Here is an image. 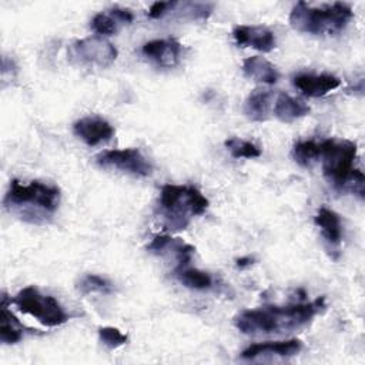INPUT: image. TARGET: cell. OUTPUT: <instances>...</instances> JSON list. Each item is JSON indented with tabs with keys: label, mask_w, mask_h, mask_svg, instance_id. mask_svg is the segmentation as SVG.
I'll return each instance as SVG.
<instances>
[{
	"label": "cell",
	"mask_w": 365,
	"mask_h": 365,
	"mask_svg": "<svg viewBox=\"0 0 365 365\" xmlns=\"http://www.w3.org/2000/svg\"><path fill=\"white\" fill-rule=\"evenodd\" d=\"M356 158V144L349 140L327 138L319 141V155L322 173L338 190H351L364 198V174L354 168Z\"/></svg>",
	"instance_id": "3957f363"
},
{
	"label": "cell",
	"mask_w": 365,
	"mask_h": 365,
	"mask_svg": "<svg viewBox=\"0 0 365 365\" xmlns=\"http://www.w3.org/2000/svg\"><path fill=\"white\" fill-rule=\"evenodd\" d=\"M0 341L3 344L11 345L23 339L24 327L20 321L7 309V295L3 294L0 307Z\"/></svg>",
	"instance_id": "d6986e66"
},
{
	"label": "cell",
	"mask_w": 365,
	"mask_h": 365,
	"mask_svg": "<svg viewBox=\"0 0 365 365\" xmlns=\"http://www.w3.org/2000/svg\"><path fill=\"white\" fill-rule=\"evenodd\" d=\"M171 4H173V1H155L148 9L147 14L150 19H163L171 9Z\"/></svg>",
	"instance_id": "484cf974"
},
{
	"label": "cell",
	"mask_w": 365,
	"mask_h": 365,
	"mask_svg": "<svg viewBox=\"0 0 365 365\" xmlns=\"http://www.w3.org/2000/svg\"><path fill=\"white\" fill-rule=\"evenodd\" d=\"M60 197V190L54 184L43 181L21 184L19 180H11L3 207L26 222L44 224L57 211Z\"/></svg>",
	"instance_id": "7a4b0ae2"
},
{
	"label": "cell",
	"mask_w": 365,
	"mask_h": 365,
	"mask_svg": "<svg viewBox=\"0 0 365 365\" xmlns=\"http://www.w3.org/2000/svg\"><path fill=\"white\" fill-rule=\"evenodd\" d=\"M147 251L160 257H171L175 264V271L188 265L195 252V248L180 238H173L170 235H157L147 245Z\"/></svg>",
	"instance_id": "9c48e42d"
},
{
	"label": "cell",
	"mask_w": 365,
	"mask_h": 365,
	"mask_svg": "<svg viewBox=\"0 0 365 365\" xmlns=\"http://www.w3.org/2000/svg\"><path fill=\"white\" fill-rule=\"evenodd\" d=\"M318 155H319V141L304 140V141L295 143L292 147V157L302 167L312 165L315 161H318Z\"/></svg>",
	"instance_id": "7402d4cb"
},
{
	"label": "cell",
	"mask_w": 365,
	"mask_h": 365,
	"mask_svg": "<svg viewBox=\"0 0 365 365\" xmlns=\"http://www.w3.org/2000/svg\"><path fill=\"white\" fill-rule=\"evenodd\" d=\"M314 221L317 227L321 230V234L329 247H338L341 244L342 222L341 217L335 211L327 207H321L315 214Z\"/></svg>",
	"instance_id": "e0dca14e"
},
{
	"label": "cell",
	"mask_w": 365,
	"mask_h": 365,
	"mask_svg": "<svg viewBox=\"0 0 365 365\" xmlns=\"http://www.w3.org/2000/svg\"><path fill=\"white\" fill-rule=\"evenodd\" d=\"M160 214L170 230H184L190 220L202 215L208 208V200L194 185L165 184L158 198Z\"/></svg>",
	"instance_id": "5b68a950"
},
{
	"label": "cell",
	"mask_w": 365,
	"mask_h": 365,
	"mask_svg": "<svg viewBox=\"0 0 365 365\" xmlns=\"http://www.w3.org/2000/svg\"><path fill=\"white\" fill-rule=\"evenodd\" d=\"M352 17V9L346 3L338 1L312 7L305 1H298L289 13V24L294 30L301 33L335 36L346 27Z\"/></svg>",
	"instance_id": "277c9868"
},
{
	"label": "cell",
	"mask_w": 365,
	"mask_h": 365,
	"mask_svg": "<svg viewBox=\"0 0 365 365\" xmlns=\"http://www.w3.org/2000/svg\"><path fill=\"white\" fill-rule=\"evenodd\" d=\"M107 11L108 13H97L91 19V29L101 37L115 34L121 24H130L134 20L133 13L127 9L113 7Z\"/></svg>",
	"instance_id": "9a60e30c"
},
{
	"label": "cell",
	"mask_w": 365,
	"mask_h": 365,
	"mask_svg": "<svg viewBox=\"0 0 365 365\" xmlns=\"http://www.w3.org/2000/svg\"><path fill=\"white\" fill-rule=\"evenodd\" d=\"M292 84L307 97H322L341 86V80L328 73L322 74H298L292 78Z\"/></svg>",
	"instance_id": "5bb4252c"
},
{
	"label": "cell",
	"mask_w": 365,
	"mask_h": 365,
	"mask_svg": "<svg viewBox=\"0 0 365 365\" xmlns=\"http://www.w3.org/2000/svg\"><path fill=\"white\" fill-rule=\"evenodd\" d=\"M252 258L251 257H242V258H238L237 259V267H240V268H244V267H248V265H251L252 264Z\"/></svg>",
	"instance_id": "4316f807"
},
{
	"label": "cell",
	"mask_w": 365,
	"mask_h": 365,
	"mask_svg": "<svg viewBox=\"0 0 365 365\" xmlns=\"http://www.w3.org/2000/svg\"><path fill=\"white\" fill-rule=\"evenodd\" d=\"M272 93L269 90L257 88L251 91L244 103V113L252 121H265L271 110Z\"/></svg>",
	"instance_id": "ffe728a7"
},
{
	"label": "cell",
	"mask_w": 365,
	"mask_h": 365,
	"mask_svg": "<svg viewBox=\"0 0 365 365\" xmlns=\"http://www.w3.org/2000/svg\"><path fill=\"white\" fill-rule=\"evenodd\" d=\"M77 289L81 294H94V292H100V294H110L113 291L111 284L96 274H86L83 275L78 282H77Z\"/></svg>",
	"instance_id": "cb8c5ba5"
},
{
	"label": "cell",
	"mask_w": 365,
	"mask_h": 365,
	"mask_svg": "<svg viewBox=\"0 0 365 365\" xmlns=\"http://www.w3.org/2000/svg\"><path fill=\"white\" fill-rule=\"evenodd\" d=\"M143 54L160 67H175L182 57V46L174 38H155L147 41L143 48Z\"/></svg>",
	"instance_id": "30bf717a"
},
{
	"label": "cell",
	"mask_w": 365,
	"mask_h": 365,
	"mask_svg": "<svg viewBox=\"0 0 365 365\" xmlns=\"http://www.w3.org/2000/svg\"><path fill=\"white\" fill-rule=\"evenodd\" d=\"M98 338L106 346H108L111 349L118 348V346L127 344V341H128V336L125 334H123L118 328H114V327L98 328Z\"/></svg>",
	"instance_id": "d4e9b609"
},
{
	"label": "cell",
	"mask_w": 365,
	"mask_h": 365,
	"mask_svg": "<svg viewBox=\"0 0 365 365\" xmlns=\"http://www.w3.org/2000/svg\"><path fill=\"white\" fill-rule=\"evenodd\" d=\"M96 163L103 168H114L135 177H147L153 167L145 155L135 147L121 150H106L96 157Z\"/></svg>",
	"instance_id": "ba28073f"
},
{
	"label": "cell",
	"mask_w": 365,
	"mask_h": 365,
	"mask_svg": "<svg viewBox=\"0 0 365 365\" xmlns=\"http://www.w3.org/2000/svg\"><path fill=\"white\" fill-rule=\"evenodd\" d=\"M324 309V297H319L311 302L264 305L255 309L241 311L234 318V325L240 332L245 335L284 334L305 327L317 314Z\"/></svg>",
	"instance_id": "6da1fadb"
},
{
	"label": "cell",
	"mask_w": 365,
	"mask_h": 365,
	"mask_svg": "<svg viewBox=\"0 0 365 365\" xmlns=\"http://www.w3.org/2000/svg\"><path fill=\"white\" fill-rule=\"evenodd\" d=\"M242 73L247 78L262 84H275L279 78L277 67L261 56H251L242 61Z\"/></svg>",
	"instance_id": "2e32d148"
},
{
	"label": "cell",
	"mask_w": 365,
	"mask_h": 365,
	"mask_svg": "<svg viewBox=\"0 0 365 365\" xmlns=\"http://www.w3.org/2000/svg\"><path fill=\"white\" fill-rule=\"evenodd\" d=\"M174 275L184 287L191 289H208L212 285V278L208 272L197 268H188V265L175 269Z\"/></svg>",
	"instance_id": "44dd1931"
},
{
	"label": "cell",
	"mask_w": 365,
	"mask_h": 365,
	"mask_svg": "<svg viewBox=\"0 0 365 365\" xmlns=\"http://www.w3.org/2000/svg\"><path fill=\"white\" fill-rule=\"evenodd\" d=\"M73 133L87 145H98L114 135L113 125L97 115H88L73 124Z\"/></svg>",
	"instance_id": "8fae6325"
},
{
	"label": "cell",
	"mask_w": 365,
	"mask_h": 365,
	"mask_svg": "<svg viewBox=\"0 0 365 365\" xmlns=\"http://www.w3.org/2000/svg\"><path fill=\"white\" fill-rule=\"evenodd\" d=\"M10 304L16 305L23 314H29L46 327H58L67 322L68 315L60 305V302L51 297L41 294L34 285H29L20 289Z\"/></svg>",
	"instance_id": "8992f818"
},
{
	"label": "cell",
	"mask_w": 365,
	"mask_h": 365,
	"mask_svg": "<svg viewBox=\"0 0 365 365\" xmlns=\"http://www.w3.org/2000/svg\"><path fill=\"white\" fill-rule=\"evenodd\" d=\"M274 115L282 123H292L309 113V107L299 98L279 93L272 106Z\"/></svg>",
	"instance_id": "ac0fdd59"
},
{
	"label": "cell",
	"mask_w": 365,
	"mask_h": 365,
	"mask_svg": "<svg viewBox=\"0 0 365 365\" xmlns=\"http://www.w3.org/2000/svg\"><path fill=\"white\" fill-rule=\"evenodd\" d=\"M224 144L234 158H257L261 155V150L254 143L238 137H231Z\"/></svg>",
	"instance_id": "603a6c76"
},
{
	"label": "cell",
	"mask_w": 365,
	"mask_h": 365,
	"mask_svg": "<svg viewBox=\"0 0 365 365\" xmlns=\"http://www.w3.org/2000/svg\"><path fill=\"white\" fill-rule=\"evenodd\" d=\"M302 349V342L299 339H287V341H268L252 344L241 352L244 359H257V358H288L297 355Z\"/></svg>",
	"instance_id": "4fadbf2b"
},
{
	"label": "cell",
	"mask_w": 365,
	"mask_h": 365,
	"mask_svg": "<svg viewBox=\"0 0 365 365\" xmlns=\"http://www.w3.org/2000/svg\"><path fill=\"white\" fill-rule=\"evenodd\" d=\"M117 48L101 36H91L81 40H76L70 46L71 58L77 60L80 64L108 67L117 58Z\"/></svg>",
	"instance_id": "52a82bcc"
},
{
	"label": "cell",
	"mask_w": 365,
	"mask_h": 365,
	"mask_svg": "<svg viewBox=\"0 0 365 365\" xmlns=\"http://www.w3.org/2000/svg\"><path fill=\"white\" fill-rule=\"evenodd\" d=\"M232 37L240 47H251L262 53L272 51L277 44L275 34L264 26H237Z\"/></svg>",
	"instance_id": "7c38bea8"
}]
</instances>
